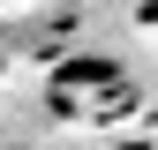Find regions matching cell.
I'll return each instance as SVG.
<instances>
[{"instance_id": "1", "label": "cell", "mask_w": 158, "mask_h": 150, "mask_svg": "<svg viewBox=\"0 0 158 150\" xmlns=\"http://www.w3.org/2000/svg\"><path fill=\"white\" fill-rule=\"evenodd\" d=\"M53 90H60V112H121L128 105V75L113 60H68Z\"/></svg>"}, {"instance_id": "2", "label": "cell", "mask_w": 158, "mask_h": 150, "mask_svg": "<svg viewBox=\"0 0 158 150\" xmlns=\"http://www.w3.org/2000/svg\"><path fill=\"white\" fill-rule=\"evenodd\" d=\"M135 15H143V30H158V0H143V8H135Z\"/></svg>"}]
</instances>
